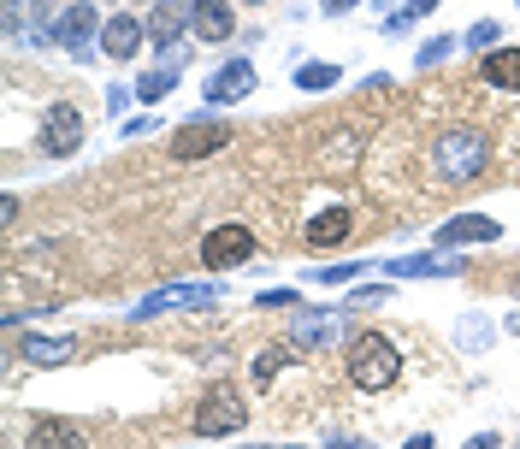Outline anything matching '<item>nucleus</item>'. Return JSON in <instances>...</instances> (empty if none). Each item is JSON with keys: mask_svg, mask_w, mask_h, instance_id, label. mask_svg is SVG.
<instances>
[{"mask_svg": "<svg viewBox=\"0 0 520 449\" xmlns=\"http://www.w3.org/2000/svg\"><path fill=\"white\" fill-rule=\"evenodd\" d=\"M343 373H349V385L367 390V396H379L402 379V349L390 343L385 331H355L349 337V349H343Z\"/></svg>", "mask_w": 520, "mask_h": 449, "instance_id": "nucleus-1", "label": "nucleus"}, {"mask_svg": "<svg viewBox=\"0 0 520 449\" xmlns=\"http://www.w3.org/2000/svg\"><path fill=\"white\" fill-rule=\"evenodd\" d=\"M485 166H491V136L479 125H450L432 142L438 184H473V178H485Z\"/></svg>", "mask_w": 520, "mask_h": 449, "instance_id": "nucleus-2", "label": "nucleus"}, {"mask_svg": "<svg viewBox=\"0 0 520 449\" xmlns=\"http://www.w3.org/2000/svg\"><path fill=\"white\" fill-rule=\"evenodd\" d=\"M243 426H249V402L237 396V385L201 390V402H195V414H190L195 438H231V432H243Z\"/></svg>", "mask_w": 520, "mask_h": 449, "instance_id": "nucleus-3", "label": "nucleus"}, {"mask_svg": "<svg viewBox=\"0 0 520 449\" xmlns=\"http://www.w3.org/2000/svg\"><path fill=\"white\" fill-rule=\"evenodd\" d=\"M255 255H260V243L243 219H225V225H213L201 237V266L207 272H237V266H249Z\"/></svg>", "mask_w": 520, "mask_h": 449, "instance_id": "nucleus-4", "label": "nucleus"}, {"mask_svg": "<svg viewBox=\"0 0 520 449\" xmlns=\"http://www.w3.org/2000/svg\"><path fill=\"white\" fill-rule=\"evenodd\" d=\"M54 30H60V48L71 54L77 65H89V54L101 48V30H107V12L95 6V0H71L60 18H54Z\"/></svg>", "mask_w": 520, "mask_h": 449, "instance_id": "nucleus-5", "label": "nucleus"}, {"mask_svg": "<svg viewBox=\"0 0 520 449\" xmlns=\"http://www.w3.org/2000/svg\"><path fill=\"white\" fill-rule=\"evenodd\" d=\"M213 302H225V284H213V278H184V284H166V290H154V296H142L136 308H130V320H154V314H178V308H213Z\"/></svg>", "mask_w": 520, "mask_h": 449, "instance_id": "nucleus-6", "label": "nucleus"}, {"mask_svg": "<svg viewBox=\"0 0 520 449\" xmlns=\"http://www.w3.org/2000/svg\"><path fill=\"white\" fill-rule=\"evenodd\" d=\"M255 89H260L255 60H249V54H231L225 65H213V71H207L201 101H207V107H237V101H249Z\"/></svg>", "mask_w": 520, "mask_h": 449, "instance_id": "nucleus-7", "label": "nucleus"}, {"mask_svg": "<svg viewBox=\"0 0 520 449\" xmlns=\"http://www.w3.org/2000/svg\"><path fill=\"white\" fill-rule=\"evenodd\" d=\"M83 107H71V101H54L48 113H42V154L48 160H71L77 148H83Z\"/></svg>", "mask_w": 520, "mask_h": 449, "instance_id": "nucleus-8", "label": "nucleus"}, {"mask_svg": "<svg viewBox=\"0 0 520 449\" xmlns=\"http://www.w3.org/2000/svg\"><path fill=\"white\" fill-rule=\"evenodd\" d=\"M231 148V125L225 119H190L172 130V160H213Z\"/></svg>", "mask_w": 520, "mask_h": 449, "instance_id": "nucleus-9", "label": "nucleus"}, {"mask_svg": "<svg viewBox=\"0 0 520 449\" xmlns=\"http://www.w3.org/2000/svg\"><path fill=\"white\" fill-rule=\"evenodd\" d=\"M343 314H349V302H337V308H296L290 343L296 349H331V343H343Z\"/></svg>", "mask_w": 520, "mask_h": 449, "instance_id": "nucleus-10", "label": "nucleus"}, {"mask_svg": "<svg viewBox=\"0 0 520 449\" xmlns=\"http://www.w3.org/2000/svg\"><path fill=\"white\" fill-rule=\"evenodd\" d=\"M142 48H148V18H142L136 6H130V12H113L107 30H101V54L113 65H130Z\"/></svg>", "mask_w": 520, "mask_h": 449, "instance_id": "nucleus-11", "label": "nucleus"}, {"mask_svg": "<svg viewBox=\"0 0 520 449\" xmlns=\"http://www.w3.org/2000/svg\"><path fill=\"white\" fill-rule=\"evenodd\" d=\"M467 272V255H450L444 243L432 255H390L385 260V278H455Z\"/></svg>", "mask_w": 520, "mask_h": 449, "instance_id": "nucleus-12", "label": "nucleus"}, {"mask_svg": "<svg viewBox=\"0 0 520 449\" xmlns=\"http://www.w3.org/2000/svg\"><path fill=\"white\" fill-rule=\"evenodd\" d=\"M190 36L195 42H231L237 36V0H195Z\"/></svg>", "mask_w": 520, "mask_h": 449, "instance_id": "nucleus-13", "label": "nucleus"}, {"mask_svg": "<svg viewBox=\"0 0 520 449\" xmlns=\"http://www.w3.org/2000/svg\"><path fill=\"white\" fill-rule=\"evenodd\" d=\"M349 231H355V213H349L343 201H331V207H320V213L302 225V243H308V249H337V243H349Z\"/></svg>", "mask_w": 520, "mask_h": 449, "instance_id": "nucleus-14", "label": "nucleus"}, {"mask_svg": "<svg viewBox=\"0 0 520 449\" xmlns=\"http://www.w3.org/2000/svg\"><path fill=\"white\" fill-rule=\"evenodd\" d=\"M190 12H195V0H154V6H148V42H154V48H172V42H184V30H190Z\"/></svg>", "mask_w": 520, "mask_h": 449, "instance_id": "nucleus-15", "label": "nucleus"}, {"mask_svg": "<svg viewBox=\"0 0 520 449\" xmlns=\"http://www.w3.org/2000/svg\"><path fill=\"white\" fill-rule=\"evenodd\" d=\"M438 243L444 249H461V243H503V225L491 213H455L438 225Z\"/></svg>", "mask_w": 520, "mask_h": 449, "instance_id": "nucleus-16", "label": "nucleus"}, {"mask_svg": "<svg viewBox=\"0 0 520 449\" xmlns=\"http://www.w3.org/2000/svg\"><path fill=\"white\" fill-rule=\"evenodd\" d=\"M479 77L491 83V89H509V95H520V48H491V54H479Z\"/></svg>", "mask_w": 520, "mask_h": 449, "instance_id": "nucleus-17", "label": "nucleus"}, {"mask_svg": "<svg viewBox=\"0 0 520 449\" xmlns=\"http://www.w3.org/2000/svg\"><path fill=\"white\" fill-rule=\"evenodd\" d=\"M178 83H184V65H166V60L148 65V71L136 77V101H142V107H154V101H166Z\"/></svg>", "mask_w": 520, "mask_h": 449, "instance_id": "nucleus-18", "label": "nucleus"}, {"mask_svg": "<svg viewBox=\"0 0 520 449\" xmlns=\"http://www.w3.org/2000/svg\"><path fill=\"white\" fill-rule=\"evenodd\" d=\"M77 355V337H30L24 343V361L30 367H65Z\"/></svg>", "mask_w": 520, "mask_h": 449, "instance_id": "nucleus-19", "label": "nucleus"}, {"mask_svg": "<svg viewBox=\"0 0 520 449\" xmlns=\"http://www.w3.org/2000/svg\"><path fill=\"white\" fill-rule=\"evenodd\" d=\"M337 83H343V65H331V60L296 65V89H302V95H320V89H337Z\"/></svg>", "mask_w": 520, "mask_h": 449, "instance_id": "nucleus-20", "label": "nucleus"}, {"mask_svg": "<svg viewBox=\"0 0 520 449\" xmlns=\"http://www.w3.org/2000/svg\"><path fill=\"white\" fill-rule=\"evenodd\" d=\"M290 355H302V349H296V343H266V349L255 355V385L260 390L272 385V379L284 373V361H290Z\"/></svg>", "mask_w": 520, "mask_h": 449, "instance_id": "nucleus-21", "label": "nucleus"}, {"mask_svg": "<svg viewBox=\"0 0 520 449\" xmlns=\"http://www.w3.org/2000/svg\"><path fill=\"white\" fill-rule=\"evenodd\" d=\"M432 12H438V0H402L385 18V36H408V30H414L420 18H432Z\"/></svg>", "mask_w": 520, "mask_h": 449, "instance_id": "nucleus-22", "label": "nucleus"}, {"mask_svg": "<svg viewBox=\"0 0 520 449\" xmlns=\"http://www.w3.org/2000/svg\"><path fill=\"white\" fill-rule=\"evenodd\" d=\"M367 272V260H337V266H308V278L314 284H355Z\"/></svg>", "mask_w": 520, "mask_h": 449, "instance_id": "nucleus-23", "label": "nucleus"}, {"mask_svg": "<svg viewBox=\"0 0 520 449\" xmlns=\"http://www.w3.org/2000/svg\"><path fill=\"white\" fill-rule=\"evenodd\" d=\"M497 36H503V30H497V18H479V24H467L461 48H467V54H491V48H497Z\"/></svg>", "mask_w": 520, "mask_h": 449, "instance_id": "nucleus-24", "label": "nucleus"}, {"mask_svg": "<svg viewBox=\"0 0 520 449\" xmlns=\"http://www.w3.org/2000/svg\"><path fill=\"white\" fill-rule=\"evenodd\" d=\"M30 438H36V444H42V438H48V444H71L77 426H71V420H48V414H36V420H30Z\"/></svg>", "mask_w": 520, "mask_h": 449, "instance_id": "nucleus-25", "label": "nucleus"}, {"mask_svg": "<svg viewBox=\"0 0 520 449\" xmlns=\"http://www.w3.org/2000/svg\"><path fill=\"white\" fill-rule=\"evenodd\" d=\"M379 302H396L390 278H379V284H355V290H349V308H379Z\"/></svg>", "mask_w": 520, "mask_h": 449, "instance_id": "nucleus-26", "label": "nucleus"}, {"mask_svg": "<svg viewBox=\"0 0 520 449\" xmlns=\"http://www.w3.org/2000/svg\"><path fill=\"white\" fill-rule=\"evenodd\" d=\"M455 48H461V36H432V42H420L414 65H438V60H450Z\"/></svg>", "mask_w": 520, "mask_h": 449, "instance_id": "nucleus-27", "label": "nucleus"}, {"mask_svg": "<svg viewBox=\"0 0 520 449\" xmlns=\"http://www.w3.org/2000/svg\"><path fill=\"white\" fill-rule=\"evenodd\" d=\"M296 302H302V296H296L290 284H266V290L255 296V308H266V314H278V308H296Z\"/></svg>", "mask_w": 520, "mask_h": 449, "instance_id": "nucleus-28", "label": "nucleus"}, {"mask_svg": "<svg viewBox=\"0 0 520 449\" xmlns=\"http://www.w3.org/2000/svg\"><path fill=\"white\" fill-rule=\"evenodd\" d=\"M455 331H461V343H467V349H491V320H479V314H467V320L455 325Z\"/></svg>", "mask_w": 520, "mask_h": 449, "instance_id": "nucleus-29", "label": "nucleus"}, {"mask_svg": "<svg viewBox=\"0 0 520 449\" xmlns=\"http://www.w3.org/2000/svg\"><path fill=\"white\" fill-rule=\"evenodd\" d=\"M130 101H136V89H130V83H113V89H107V113H125Z\"/></svg>", "mask_w": 520, "mask_h": 449, "instance_id": "nucleus-30", "label": "nucleus"}, {"mask_svg": "<svg viewBox=\"0 0 520 449\" xmlns=\"http://www.w3.org/2000/svg\"><path fill=\"white\" fill-rule=\"evenodd\" d=\"M160 60L166 65H190L195 54H190V42H172V48H160Z\"/></svg>", "mask_w": 520, "mask_h": 449, "instance_id": "nucleus-31", "label": "nucleus"}, {"mask_svg": "<svg viewBox=\"0 0 520 449\" xmlns=\"http://www.w3.org/2000/svg\"><path fill=\"white\" fill-rule=\"evenodd\" d=\"M154 130V113H136V119H125V136L136 142V136H148Z\"/></svg>", "mask_w": 520, "mask_h": 449, "instance_id": "nucleus-32", "label": "nucleus"}, {"mask_svg": "<svg viewBox=\"0 0 520 449\" xmlns=\"http://www.w3.org/2000/svg\"><path fill=\"white\" fill-rule=\"evenodd\" d=\"M355 6H361V0H320V12H325V18H349Z\"/></svg>", "mask_w": 520, "mask_h": 449, "instance_id": "nucleus-33", "label": "nucleus"}, {"mask_svg": "<svg viewBox=\"0 0 520 449\" xmlns=\"http://www.w3.org/2000/svg\"><path fill=\"white\" fill-rule=\"evenodd\" d=\"M503 331H509V337H520V314H509V320H503Z\"/></svg>", "mask_w": 520, "mask_h": 449, "instance_id": "nucleus-34", "label": "nucleus"}, {"mask_svg": "<svg viewBox=\"0 0 520 449\" xmlns=\"http://www.w3.org/2000/svg\"><path fill=\"white\" fill-rule=\"evenodd\" d=\"M396 6H402V0H373V12H396Z\"/></svg>", "mask_w": 520, "mask_h": 449, "instance_id": "nucleus-35", "label": "nucleus"}, {"mask_svg": "<svg viewBox=\"0 0 520 449\" xmlns=\"http://www.w3.org/2000/svg\"><path fill=\"white\" fill-rule=\"evenodd\" d=\"M237 6H266V0H237Z\"/></svg>", "mask_w": 520, "mask_h": 449, "instance_id": "nucleus-36", "label": "nucleus"}, {"mask_svg": "<svg viewBox=\"0 0 520 449\" xmlns=\"http://www.w3.org/2000/svg\"><path fill=\"white\" fill-rule=\"evenodd\" d=\"M130 6H154V0H130Z\"/></svg>", "mask_w": 520, "mask_h": 449, "instance_id": "nucleus-37", "label": "nucleus"}, {"mask_svg": "<svg viewBox=\"0 0 520 449\" xmlns=\"http://www.w3.org/2000/svg\"><path fill=\"white\" fill-rule=\"evenodd\" d=\"M515 296H520V272H515Z\"/></svg>", "mask_w": 520, "mask_h": 449, "instance_id": "nucleus-38", "label": "nucleus"}, {"mask_svg": "<svg viewBox=\"0 0 520 449\" xmlns=\"http://www.w3.org/2000/svg\"><path fill=\"white\" fill-rule=\"evenodd\" d=\"M515 6H520V0H515Z\"/></svg>", "mask_w": 520, "mask_h": 449, "instance_id": "nucleus-39", "label": "nucleus"}]
</instances>
